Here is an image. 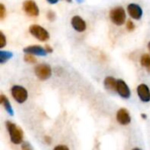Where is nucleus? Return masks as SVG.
I'll return each instance as SVG.
<instances>
[{
    "mask_svg": "<svg viewBox=\"0 0 150 150\" xmlns=\"http://www.w3.org/2000/svg\"><path fill=\"white\" fill-rule=\"evenodd\" d=\"M49 4H56L58 2V0H47Z\"/></svg>",
    "mask_w": 150,
    "mask_h": 150,
    "instance_id": "25",
    "label": "nucleus"
},
{
    "mask_svg": "<svg viewBox=\"0 0 150 150\" xmlns=\"http://www.w3.org/2000/svg\"><path fill=\"white\" fill-rule=\"evenodd\" d=\"M83 0H76V2H78V3H82Z\"/></svg>",
    "mask_w": 150,
    "mask_h": 150,
    "instance_id": "28",
    "label": "nucleus"
},
{
    "mask_svg": "<svg viewBox=\"0 0 150 150\" xmlns=\"http://www.w3.org/2000/svg\"><path fill=\"white\" fill-rule=\"evenodd\" d=\"M47 18L50 21H54V18H55V13L53 11H47Z\"/></svg>",
    "mask_w": 150,
    "mask_h": 150,
    "instance_id": "20",
    "label": "nucleus"
},
{
    "mask_svg": "<svg viewBox=\"0 0 150 150\" xmlns=\"http://www.w3.org/2000/svg\"><path fill=\"white\" fill-rule=\"evenodd\" d=\"M31 34L40 41H46L49 39L48 32L39 25H32L29 28Z\"/></svg>",
    "mask_w": 150,
    "mask_h": 150,
    "instance_id": "3",
    "label": "nucleus"
},
{
    "mask_svg": "<svg viewBox=\"0 0 150 150\" xmlns=\"http://www.w3.org/2000/svg\"><path fill=\"white\" fill-rule=\"evenodd\" d=\"M11 95H12V98L15 99V101H17L19 104L24 103L27 99V97H28L27 91L24 87L19 86V85L12 86Z\"/></svg>",
    "mask_w": 150,
    "mask_h": 150,
    "instance_id": "4",
    "label": "nucleus"
},
{
    "mask_svg": "<svg viewBox=\"0 0 150 150\" xmlns=\"http://www.w3.org/2000/svg\"><path fill=\"white\" fill-rule=\"evenodd\" d=\"M21 149L22 150H33L32 146L28 142H24L21 145Z\"/></svg>",
    "mask_w": 150,
    "mask_h": 150,
    "instance_id": "21",
    "label": "nucleus"
},
{
    "mask_svg": "<svg viewBox=\"0 0 150 150\" xmlns=\"http://www.w3.org/2000/svg\"><path fill=\"white\" fill-rule=\"evenodd\" d=\"M23 8L25 13L32 17H36L39 15V8L36 3L33 0H25L23 4Z\"/></svg>",
    "mask_w": 150,
    "mask_h": 150,
    "instance_id": "6",
    "label": "nucleus"
},
{
    "mask_svg": "<svg viewBox=\"0 0 150 150\" xmlns=\"http://www.w3.org/2000/svg\"><path fill=\"white\" fill-rule=\"evenodd\" d=\"M116 118H117V121L123 126H127L131 122V117L129 115V112L126 109L119 110Z\"/></svg>",
    "mask_w": 150,
    "mask_h": 150,
    "instance_id": "10",
    "label": "nucleus"
},
{
    "mask_svg": "<svg viewBox=\"0 0 150 150\" xmlns=\"http://www.w3.org/2000/svg\"><path fill=\"white\" fill-rule=\"evenodd\" d=\"M45 49H46V51H47V53H52V52H53L52 47H51L50 46H48V45H47V46H46V48H45Z\"/></svg>",
    "mask_w": 150,
    "mask_h": 150,
    "instance_id": "24",
    "label": "nucleus"
},
{
    "mask_svg": "<svg viewBox=\"0 0 150 150\" xmlns=\"http://www.w3.org/2000/svg\"><path fill=\"white\" fill-rule=\"evenodd\" d=\"M12 57V53L9 51H0V62L4 63Z\"/></svg>",
    "mask_w": 150,
    "mask_h": 150,
    "instance_id": "15",
    "label": "nucleus"
},
{
    "mask_svg": "<svg viewBox=\"0 0 150 150\" xmlns=\"http://www.w3.org/2000/svg\"><path fill=\"white\" fill-rule=\"evenodd\" d=\"M117 92L120 94V97L123 98H128L131 95V91L127 84L121 79L117 80V87H116Z\"/></svg>",
    "mask_w": 150,
    "mask_h": 150,
    "instance_id": "7",
    "label": "nucleus"
},
{
    "mask_svg": "<svg viewBox=\"0 0 150 150\" xmlns=\"http://www.w3.org/2000/svg\"><path fill=\"white\" fill-rule=\"evenodd\" d=\"M68 2H71V0H67Z\"/></svg>",
    "mask_w": 150,
    "mask_h": 150,
    "instance_id": "31",
    "label": "nucleus"
},
{
    "mask_svg": "<svg viewBox=\"0 0 150 150\" xmlns=\"http://www.w3.org/2000/svg\"><path fill=\"white\" fill-rule=\"evenodd\" d=\"M148 47H149V50H150V42H149V45H148Z\"/></svg>",
    "mask_w": 150,
    "mask_h": 150,
    "instance_id": "29",
    "label": "nucleus"
},
{
    "mask_svg": "<svg viewBox=\"0 0 150 150\" xmlns=\"http://www.w3.org/2000/svg\"><path fill=\"white\" fill-rule=\"evenodd\" d=\"M104 85L109 91H116L117 81L112 76H107L104 81Z\"/></svg>",
    "mask_w": 150,
    "mask_h": 150,
    "instance_id": "13",
    "label": "nucleus"
},
{
    "mask_svg": "<svg viewBox=\"0 0 150 150\" xmlns=\"http://www.w3.org/2000/svg\"><path fill=\"white\" fill-rule=\"evenodd\" d=\"M24 60L26 62H29V63H35L36 62V59L35 57L33 55V54H26L24 57Z\"/></svg>",
    "mask_w": 150,
    "mask_h": 150,
    "instance_id": "17",
    "label": "nucleus"
},
{
    "mask_svg": "<svg viewBox=\"0 0 150 150\" xmlns=\"http://www.w3.org/2000/svg\"><path fill=\"white\" fill-rule=\"evenodd\" d=\"M24 52L25 54H35V55H40V56H46L47 55V51L45 48H43L40 46H30L26 47L24 48Z\"/></svg>",
    "mask_w": 150,
    "mask_h": 150,
    "instance_id": "12",
    "label": "nucleus"
},
{
    "mask_svg": "<svg viewBox=\"0 0 150 150\" xmlns=\"http://www.w3.org/2000/svg\"><path fill=\"white\" fill-rule=\"evenodd\" d=\"M111 20L117 25H122L126 21V11L123 7L118 6L110 11Z\"/></svg>",
    "mask_w": 150,
    "mask_h": 150,
    "instance_id": "2",
    "label": "nucleus"
},
{
    "mask_svg": "<svg viewBox=\"0 0 150 150\" xmlns=\"http://www.w3.org/2000/svg\"><path fill=\"white\" fill-rule=\"evenodd\" d=\"M6 127H7L11 142L16 145L20 144L23 141V131L21 130V128L18 127L15 124L10 121L6 122Z\"/></svg>",
    "mask_w": 150,
    "mask_h": 150,
    "instance_id": "1",
    "label": "nucleus"
},
{
    "mask_svg": "<svg viewBox=\"0 0 150 150\" xmlns=\"http://www.w3.org/2000/svg\"><path fill=\"white\" fill-rule=\"evenodd\" d=\"M137 94L142 102L147 103L150 101V90L148 85L144 83L140 84L137 88Z\"/></svg>",
    "mask_w": 150,
    "mask_h": 150,
    "instance_id": "8",
    "label": "nucleus"
},
{
    "mask_svg": "<svg viewBox=\"0 0 150 150\" xmlns=\"http://www.w3.org/2000/svg\"><path fill=\"white\" fill-rule=\"evenodd\" d=\"M147 70H148V72L150 74V64L148 66V67H147Z\"/></svg>",
    "mask_w": 150,
    "mask_h": 150,
    "instance_id": "27",
    "label": "nucleus"
},
{
    "mask_svg": "<svg viewBox=\"0 0 150 150\" xmlns=\"http://www.w3.org/2000/svg\"><path fill=\"white\" fill-rule=\"evenodd\" d=\"M133 150H141V149H134Z\"/></svg>",
    "mask_w": 150,
    "mask_h": 150,
    "instance_id": "30",
    "label": "nucleus"
},
{
    "mask_svg": "<svg viewBox=\"0 0 150 150\" xmlns=\"http://www.w3.org/2000/svg\"><path fill=\"white\" fill-rule=\"evenodd\" d=\"M127 28L128 31H133L134 29V24L131 20H127Z\"/></svg>",
    "mask_w": 150,
    "mask_h": 150,
    "instance_id": "22",
    "label": "nucleus"
},
{
    "mask_svg": "<svg viewBox=\"0 0 150 150\" xmlns=\"http://www.w3.org/2000/svg\"><path fill=\"white\" fill-rule=\"evenodd\" d=\"M45 141H46L48 144H50V142H51V139H50V138H48L47 136H46V137H45Z\"/></svg>",
    "mask_w": 150,
    "mask_h": 150,
    "instance_id": "26",
    "label": "nucleus"
},
{
    "mask_svg": "<svg viewBox=\"0 0 150 150\" xmlns=\"http://www.w3.org/2000/svg\"><path fill=\"white\" fill-rule=\"evenodd\" d=\"M127 11L130 17L133 18L134 19L139 20L142 17V9L141 8L140 5L136 4H130L127 6Z\"/></svg>",
    "mask_w": 150,
    "mask_h": 150,
    "instance_id": "9",
    "label": "nucleus"
},
{
    "mask_svg": "<svg viewBox=\"0 0 150 150\" xmlns=\"http://www.w3.org/2000/svg\"><path fill=\"white\" fill-rule=\"evenodd\" d=\"M54 150H69V148L65 145H59V146H56Z\"/></svg>",
    "mask_w": 150,
    "mask_h": 150,
    "instance_id": "23",
    "label": "nucleus"
},
{
    "mask_svg": "<svg viewBox=\"0 0 150 150\" xmlns=\"http://www.w3.org/2000/svg\"><path fill=\"white\" fill-rule=\"evenodd\" d=\"M71 25L73 28L77 32H83L86 29V23L85 21L79 16H74L71 19Z\"/></svg>",
    "mask_w": 150,
    "mask_h": 150,
    "instance_id": "11",
    "label": "nucleus"
},
{
    "mask_svg": "<svg viewBox=\"0 0 150 150\" xmlns=\"http://www.w3.org/2000/svg\"><path fill=\"white\" fill-rule=\"evenodd\" d=\"M35 75L40 80H47L52 75V69L47 64H40L34 69Z\"/></svg>",
    "mask_w": 150,
    "mask_h": 150,
    "instance_id": "5",
    "label": "nucleus"
},
{
    "mask_svg": "<svg viewBox=\"0 0 150 150\" xmlns=\"http://www.w3.org/2000/svg\"><path fill=\"white\" fill-rule=\"evenodd\" d=\"M0 103L4 106L5 110L7 111V112L10 115H13V111H12L11 105L9 100L4 97V95H1V97H0Z\"/></svg>",
    "mask_w": 150,
    "mask_h": 150,
    "instance_id": "14",
    "label": "nucleus"
},
{
    "mask_svg": "<svg viewBox=\"0 0 150 150\" xmlns=\"http://www.w3.org/2000/svg\"><path fill=\"white\" fill-rule=\"evenodd\" d=\"M6 15V11H5V7L3 4H0V18L1 19H4V17Z\"/></svg>",
    "mask_w": 150,
    "mask_h": 150,
    "instance_id": "19",
    "label": "nucleus"
},
{
    "mask_svg": "<svg viewBox=\"0 0 150 150\" xmlns=\"http://www.w3.org/2000/svg\"><path fill=\"white\" fill-rule=\"evenodd\" d=\"M6 45V39L3 32H0V48L4 47Z\"/></svg>",
    "mask_w": 150,
    "mask_h": 150,
    "instance_id": "18",
    "label": "nucleus"
},
{
    "mask_svg": "<svg viewBox=\"0 0 150 150\" xmlns=\"http://www.w3.org/2000/svg\"><path fill=\"white\" fill-rule=\"evenodd\" d=\"M141 63L143 67H148L150 64V55L148 54H145L141 58Z\"/></svg>",
    "mask_w": 150,
    "mask_h": 150,
    "instance_id": "16",
    "label": "nucleus"
}]
</instances>
